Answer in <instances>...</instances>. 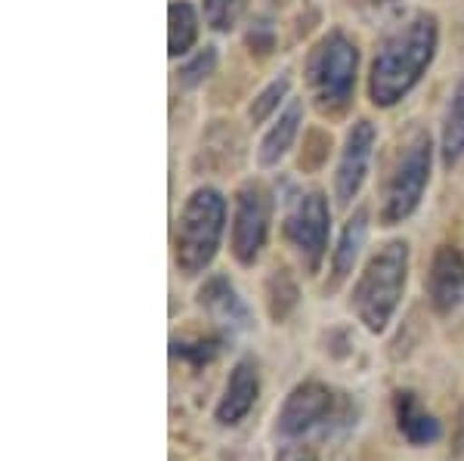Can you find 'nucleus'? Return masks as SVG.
<instances>
[{"instance_id": "1", "label": "nucleus", "mask_w": 464, "mask_h": 461, "mask_svg": "<svg viewBox=\"0 0 464 461\" xmlns=\"http://www.w3.org/2000/svg\"><path fill=\"white\" fill-rule=\"evenodd\" d=\"M437 53V19L415 13L393 28L381 43L369 74V93L375 106H396L421 81Z\"/></svg>"}, {"instance_id": "2", "label": "nucleus", "mask_w": 464, "mask_h": 461, "mask_svg": "<svg viewBox=\"0 0 464 461\" xmlns=\"http://www.w3.org/2000/svg\"><path fill=\"white\" fill-rule=\"evenodd\" d=\"M409 276V245L406 242H387L375 251L365 264L362 276L353 288V310L359 322L369 331H384L393 319L400 297L406 292Z\"/></svg>"}, {"instance_id": "3", "label": "nucleus", "mask_w": 464, "mask_h": 461, "mask_svg": "<svg viewBox=\"0 0 464 461\" xmlns=\"http://www.w3.org/2000/svg\"><path fill=\"white\" fill-rule=\"evenodd\" d=\"M223 223H227V202L211 186H201L186 198L174 235L177 266L186 276H198L201 270H208L220 248Z\"/></svg>"}, {"instance_id": "4", "label": "nucleus", "mask_w": 464, "mask_h": 461, "mask_svg": "<svg viewBox=\"0 0 464 461\" xmlns=\"http://www.w3.org/2000/svg\"><path fill=\"white\" fill-rule=\"evenodd\" d=\"M356 65L359 50L341 32L325 34L316 43L306 62V84L322 111H341L347 109L356 84Z\"/></svg>"}, {"instance_id": "5", "label": "nucleus", "mask_w": 464, "mask_h": 461, "mask_svg": "<svg viewBox=\"0 0 464 461\" xmlns=\"http://www.w3.org/2000/svg\"><path fill=\"white\" fill-rule=\"evenodd\" d=\"M428 180H430V137L428 133H411L384 186L381 217H384L387 226H396V223H402L415 214V207L421 205L424 189H428Z\"/></svg>"}, {"instance_id": "6", "label": "nucleus", "mask_w": 464, "mask_h": 461, "mask_svg": "<svg viewBox=\"0 0 464 461\" xmlns=\"http://www.w3.org/2000/svg\"><path fill=\"white\" fill-rule=\"evenodd\" d=\"M285 239L295 245L306 270L316 273L328 245V202L319 189L297 192V196L288 198Z\"/></svg>"}, {"instance_id": "7", "label": "nucleus", "mask_w": 464, "mask_h": 461, "mask_svg": "<svg viewBox=\"0 0 464 461\" xmlns=\"http://www.w3.org/2000/svg\"><path fill=\"white\" fill-rule=\"evenodd\" d=\"M341 415V397L322 381H304L285 397L279 412V434L295 440L319 427H328Z\"/></svg>"}, {"instance_id": "8", "label": "nucleus", "mask_w": 464, "mask_h": 461, "mask_svg": "<svg viewBox=\"0 0 464 461\" xmlns=\"http://www.w3.org/2000/svg\"><path fill=\"white\" fill-rule=\"evenodd\" d=\"M269 233V192L260 183L238 189L236 220H232V255L238 264L251 266L260 257Z\"/></svg>"}, {"instance_id": "9", "label": "nucleus", "mask_w": 464, "mask_h": 461, "mask_svg": "<svg viewBox=\"0 0 464 461\" xmlns=\"http://www.w3.org/2000/svg\"><path fill=\"white\" fill-rule=\"evenodd\" d=\"M372 149H375V128H372V121H356L353 130L347 133L338 174H334V196H338L341 205H350L362 189L365 174H369Z\"/></svg>"}, {"instance_id": "10", "label": "nucleus", "mask_w": 464, "mask_h": 461, "mask_svg": "<svg viewBox=\"0 0 464 461\" xmlns=\"http://www.w3.org/2000/svg\"><path fill=\"white\" fill-rule=\"evenodd\" d=\"M428 297L437 313H452L464 301V257L459 248H437L428 276Z\"/></svg>"}, {"instance_id": "11", "label": "nucleus", "mask_w": 464, "mask_h": 461, "mask_svg": "<svg viewBox=\"0 0 464 461\" xmlns=\"http://www.w3.org/2000/svg\"><path fill=\"white\" fill-rule=\"evenodd\" d=\"M257 393H260V371H257V362L251 356L236 362L232 369L229 381H227V390H223V399L217 403L214 408V418L217 425L223 427H232L251 412V406L257 403Z\"/></svg>"}, {"instance_id": "12", "label": "nucleus", "mask_w": 464, "mask_h": 461, "mask_svg": "<svg viewBox=\"0 0 464 461\" xmlns=\"http://www.w3.org/2000/svg\"><path fill=\"white\" fill-rule=\"evenodd\" d=\"M198 303L211 313L217 325H223V329H229V331L248 329V310H245L242 297L236 294V288L229 285V279H223V276L208 279L198 292Z\"/></svg>"}, {"instance_id": "13", "label": "nucleus", "mask_w": 464, "mask_h": 461, "mask_svg": "<svg viewBox=\"0 0 464 461\" xmlns=\"http://www.w3.org/2000/svg\"><path fill=\"white\" fill-rule=\"evenodd\" d=\"M393 406H396V427H400V434L406 437L411 446H430L440 440L443 427H440V421L421 406V399L411 390L396 393Z\"/></svg>"}, {"instance_id": "14", "label": "nucleus", "mask_w": 464, "mask_h": 461, "mask_svg": "<svg viewBox=\"0 0 464 461\" xmlns=\"http://www.w3.org/2000/svg\"><path fill=\"white\" fill-rule=\"evenodd\" d=\"M301 118H304L301 100H291L288 109L282 111L279 121L266 130L264 143H260V165H276V161L288 152L291 143H295V137H297V128H301Z\"/></svg>"}, {"instance_id": "15", "label": "nucleus", "mask_w": 464, "mask_h": 461, "mask_svg": "<svg viewBox=\"0 0 464 461\" xmlns=\"http://www.w3.org/2000/svg\"><path fill=\"white\" fill-rule=\"evenodd\" d=\"M365 233H369V211H365V207H359L353 217L347 220V226H343L338 251H334V270H332L334 282H332V285H341V282L350 276L359 251H362Z\"/></svg>"}, {"instance_id": "16", "label": "nucleus", "mask_w": 464, "mask_h": 461, "mask_svg": "<svg viewBox=\"0 0 464 461\" xmlns=\"http://www.w3.org/2000/svg\"><path fill=\"white\" fill-rule=\"evenodd\" d=\"M168 22H170V32H168V47L170 56H186L189 47L196 43L198 37V16L186 0H174L168 10Z\"/></svg>"}, {"instance_id": "17", "label": "nucleus", "mask_w": 464, "mask_h": 461, "mask_svg": "<svg viewBox=\"0 0 464 461\" xmlns=\"http://www.w3.org/2000/svg\"><path fill=\"white\" fill-rule=\"evenodd\" d=\"M464 155V78L455 87L452 100L446 109V121H443V161L455 165Z\"/></svg>"}, {"instance_id": "18", "label": "nucleus", "mask_w": 464, "mask_h": 461, "mask_svg": "<svg viewBox=\"0 0 464 461\" xmlns=\"http://www.w3.org/2000/svg\"><path fill=\"white\" fill-rule=\"evenodd\" d=\"M245 10V0H205V19L214 32H229Z\"/></svg>"}, {"instance_id": "19", "label": "nucleus", "mask_w": 464, "mask_h": 461, "mask_svg": "<svg viewBox=\"0 0 464 461\" xmlns=\"http://www.w3.org/2000/svg\"><path fill=\"white\" fill-rule=\"evenodd\" d=\"M214 65H217V50L205 47L201 53H196L189 62L183 65V69H179V81H183V87H198L201 81L214 72Z\"/></svg>"}, {"instance_id": "20", "label": "nucleus", "mask_w": 464, "mask_h": 461, "mask_svg": "<svg viewBox=\"0 0 464 461\" xmlns=\"http://www.w3.org/2000/svg\"><path fill=\"white\" fill-rule=\"evenodd\" d=\"M285 96H288V78L273 81V84H269L266 91L251 102V121H254V124L266 121L269 111H276V106H279V102L285 100Z\"/></svg>"}, {"instance_id": "21", "label": "nucleus", "mask_w": 464, "mask_h": 461, "mask_svg": "<svg viewBox=\"0 0 464 461\" xmlns=\"http://www.w3.org/2000/svg\"><path fill=\"white\" fill-rule=\"evenodd\" d=\"M217 353H220V341H196V344H179V341H174V356H186L196 366L214 360Z\"/></svg>"}, {"instance_id": "22", "label": "nucleus", "mask_w": 464, "mask_h": 461, "mask_svg": "<svg viewBox=\"0 0 464 461\" xmlns=\"http://www.w3.org/2000/svg\"><path fill=\"white\" fill-rule=\"evenodd\" d=\"M279 461H316L313 449H304V446H285L279 452Z\"/></svg>"}]
</instances>
